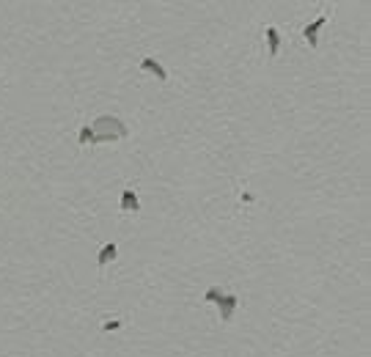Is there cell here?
<instances>
[{"label": "cell", "mask_w": 371, "mask_h": 357, "mask_svg": "<svg viewBox=\"0 0 371 357\" xmlns=\"http://www.w3.org/2000/svg\"><path fill=\"white\" fill-rule=\"evenodd\" d=\"M121 209H124L126 214H138V209H140V201H138V195H135L132 184L124 187V192H121Z\"/></svg>", "instance_id": "8992f818"}, {"label": "cell", "mask_w": 371, "mask_h": 357, "mask_svg": "<svg viewBox=\"0 0 371 357\" xmlns=\"http://www.w3.org/2000/svg\"><path fill=\"white\" fill-rule=\"evenodd\" d=\"M121 327V322L116 319V322H105V330H119Z\"/></svg>", "instance_id": "9c48e42d"}, {"label": "cell", "mask_w": 371, "mask_h": 357, "mask_svg": "<svg viewBox=\"0 0 371 357\" xmlns=\"http://www.w3.org/2000/svg\"><path fill=\"white\" fill-rule=\"evenodd\" d=\"M91 140H94L91 124H85L83 129H80V135H77V143H80V146H88V143H91Z\"/></svg>", "instance_id": "ba28073f"}, {"label": "cell", "mask_w": 371, "mask_h": 357, "mask_svg": "<svg viewBox=\"0 0 371 357\" xmlns=\"http://www.w3.org/2000/svg\"><path fill=\"white\" fill-rule=\"evenodd\" d=\"M116 256H119V247H116V242H107V245L99 250V256H97V266H99V269H105V266L110 264Z\"/></svg>", "instance_id": "52a82bcc"}, {"label": "cell", "mask_w": 371, "mask_h": 357, "mask_svg": "<svg viewBox=\"0 0 371 357\" xmlns=\"http://www.w3.org/2000/svg\"><path fill=\"white\" fill-rule=\"evenodd\" d=\"M327 20H330V14H322V17H316L314 22H308V25L302 28V36H305V42L311 44V49L319 47V30L327 25Z\"/></svg>", "instance_id": "3957f363"}, {"label": "cell", "mask_w": 371, "mask_h": 357, "mask_svg": "<svg viewBox=\"0 0 371 357\" xmlns=\"http://www.w3.org/2000/svg\"><path fill=\"white\" fill-rule=\"evenodd\" d=\"M91 132H94L91 146H97V143H116V140L126 138L129 126L116 116H99V119L91 121Z\"/></svg>", "instance_id": "6da1fadb"}, {"label": "cell", "mask_w": 371, "mask_h": 357, "mask_svg": "<svg viewBox=\"0 0 371 357\" xmlns=\"http://www.w3.org/2000/svg\"><path fill=\"white\" fill-rule=\"evenodd\" d=\"M264 39H267V58H278V52H280V33H278V28H272V25H267V30H264Z\"/></svg>", "instance_id": "5b68a950"}, {"label": "cell", "mask_w": 371, "mask_h": 357, "mask_svg": "<svg viewBox=\"0 0 371 357\" xmlns=\"http://www.w3.org/2000/svg\"><path fill=\"white\" fill-rule=\"evenodd\" d=\"M203 300H206V302H215V305H217L223 324L231 322V319H234V310H237V305H239V297H237V294H225L223 288H217V286H209V288H206V291H203Z\"/></svg>", "instance_id": "7a4b0ae2"}, {"label": "cell", "mask_w": 371, "mask_h": 357, "mask_svg": "<svg viewBox=\"0 0 371 357\" xmlns=\"http://www.w3.org/2000/svg\"><path fill=\"white\" fill-rule=\"evenodd\" d=\"M140 71H148V74H154L160 83H165V80H168V71H165V66H162L157 58H143V61H140Z\"/></svg>", "instance_id": "277c9868"}]
</instances>
